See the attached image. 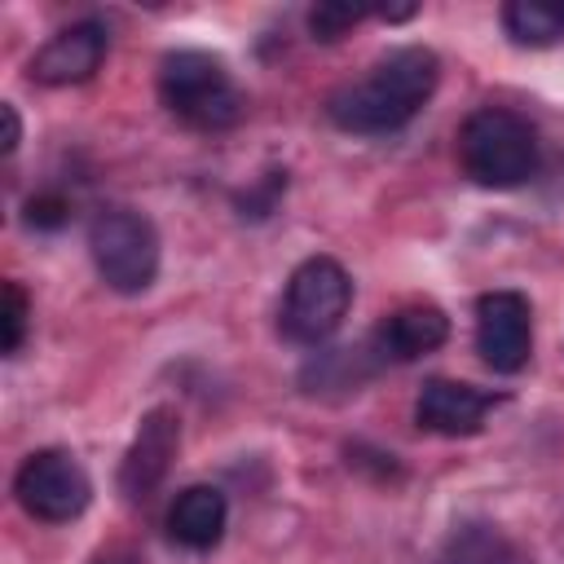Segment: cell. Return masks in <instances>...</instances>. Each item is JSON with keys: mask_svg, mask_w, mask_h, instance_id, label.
Masks as SVG:
<instances>
[{"mask_svg": "<svg viewBox=\"0 0 564 564\" xmlns=\"http://www.w3.org/2000/svg\"><path fill=\"white\" fill-rule=\"evenodd\" d=\"M436 79H441L436 53L423 44H405V48H392L388 57H379L366 79L335 88L326 97V115L344 132H361V137L397 132L419 115V106L432 97Z\"/></svg>", "mask_w": 564, "mask_h": 564, "instance_id": "obj_1", "label": "cell"}, {"mask_svg": "<svg viewBox=\"0 0 564 564\" xmlns=\"http://www.w3.org/2000/svg\"><path fill=\"white\" fill-rule=\"evenodd\" d=\"M159 97L181 123L198 132L234 128L247 115V97L234 84V75L220 57L203 48H176L159 62Z\"/></svg>", "mask_w": 564, "mask_h": 564, "instance_id": "obj_2", "label": "cell"}, {"mask_svg": "<svg viewBox=\"0 0 564 564\" xmlns=\"http://www.w3.org/2000/svg\"><path fill=\"white\" fill-rule=\"evenodd\" d=\"M463 172L485 189H516L538 172V132L524 115L485 106L471 110L458 132Z\"/></svg>", "mask_w": 564, "mask_h": 564, "instance_id": "obj_3", "label": "cell"}, {"mask_svg": "<svg viewBox=\"0 0 564 564\" xmlns=\"http://www.w3.org/2000/svg\"><path fill=\"white\" fill-rule=\"evenodd\" d=\"M348 308H352V278H348V269L339 260H330V256H308L286 278L282 308H278V330L291 344L317 348V344H326L344 326Z\"/></svg>", "mask_w": 564, "mask_h": 564, "instance_id": "obj_4", "label": "cell"}, {"mask_svg": "<svg viewBox=\"0 0 564 564\" xmlns=\"http://www.w3.org/2000/svg\"><path fill=\"white\" fill-rule=\"evenodd\" d=\"M88 251L101 282L119 295H141L159 278V234L137 207H101L88 225Z\"/></svg>", "mask_w": 564, "mask_h": 564, "instance_id": "obj_5", "label": "cell"}, {"mask_svg": "<svg viewBox=\"0 0 564 564\" xmlns=\"http://www.w3.org/2000/svg\"><path fill=\"white\" fill-rule=\"evenodd\" d=\"M13 498L31 520L66 524L93 502V480L70 449H35L13 476Z\"/></svg>", "mask_w": 564, "mask_h": 564, "instance_id": "obj_6", "label": "cell"}, {"mask_svg": "<svg viewBox=\"0 0 564 564\" xmlns=\"http://www.w3.org/2000/svg\"><path fill=\"white\" fill-rule=\"evenodd\" d=\"M476 352L498 375L524 370L533 352V313L520 291H485L476 300Z\"/></svg>", "mask_w": 564, "mask_h": 564, "instance_id": "obj_7", "label": "cell"}, {"mask_svg": "<svg viewBox=\"0 0 564 564\" xmlns=\"http://www.w3.org/2000/svg\"><path fill=\"white\" fill-rule=\"evenodd\" d=\"M106 53H110V31H106V22L84 18V22L62 26L48 44H40L26 70H31V79L44 84V88H70V84L93 79V75L101 70Z\"/></svg>", "mask_w": 564, "mask_h": 564, "instance_id": "obj_8", "label": "cell"}, {"mask_svg": "<svg viewBox=\"0 0 564 564\" xmlns=\"http://www.w3.org/2000/svg\"><path fill=\"white\" fill-rule=\"evenodd\" d=\"M176 449H181V419H176V410H167V405L150 410L141 419V427H137L123 463H119V489H123V498H132V502L150 498L159 489V480L167 476Z\"/></svg>", "mask_w": 564, "mask_h": 564, "instance_id": "obj_9", "label": "cell"}, {"mask_svg": "<svg viewBox=\"0 0 564 564\" xmlns=\"http://www.w3.org/2000/svg\"><path fill=\"white\" fill-rule=\"evenodd\" d=\"M502 397L463 379H427L414 401V423L436 436H476L485 427V414Z\"/></svg>", "mask_w": 564, "mask_h": 564, "instance_id": "obj_10", "label": "cell"}, {"mask_svg": "<svg viewBox=\"0 0 564 564\" xmlns=\"http://www.w3.org/2000/svg\"><path fill=\"white\" fill-rule=\"evenodd\" d=\"M449 339V317L436 304H405L388 313L375 330V348L388 361H414L423 352H436Z\"/></svg>", "mask_w": 564, "mask_h": 564, "instance_id": "obj_11", "label": "cell"}, {"mask_svg": "<svg viewBox=\"0 0 564 564\" xmlns=\"http://www.w3.org/2000/svg\"><path fill=\"white\" fill-rule=\"evenodd\" d=\"M225 520H229V502L216 485H189L167 507V533L189 551H212L225 538Z\"/></svg>", "mask_w": 564, "mask_h": 564, "instance_id": "obj_12", "label": "cell"}, {"mask_svg": "<svg viewBox=\"0 0 564 564\" xmlns=\"http://www.w3.org/2000/svg\"><path fill=\"white\" fill-rule=\"evenodd\" d=\"M441 564H529L524 551L489 520H463L441 546Z\"/></svg>", "mask_w": 564, "mask_h": 564, "instance_id": "obj_13", "label": "cell"}, {"mask_svg": "<svg viewBox=\"0 0 564 564\" xmlns=\"http://www.w3.org/2000/svg\"><path fill=\"white\" fill-rule=\"evenodd\" d=\"M502 26L516 44H555L564 40V0H511L502 4Z\"/></svg>", "mask_w": 564, "mask_h": 564, "instance_id": "obj_14", "label": "cell"}, {"mask_svg": "<svg viewBox=\"0 0 564 564\" xmlns=\"http://www.w3.org/2000/svg\"><path fill=\"white\" fill-rule=\"evenodd\" d=\"M26 317H31V300L22 291V282H4V308H0V352L13 357L26 339Z\"/></svg>", "mask_w": 564, "mask_h": 564, "instance_id": "obj_15", "label": "cell"}, {"mask_svg": "<svg viewBox=\"0 0 564 564\" xmlns=\"http://www.w3.org/2000/svg\"><path fill=\"white\" fill-rule=\"evenodd\" d=\"M370 9H357V4H313L308 9V31H313V40H339V35H348L361 18H366Z\"/></svg>", "mask_w": 564, "mask_h": 564, "instance_id": "obj_16", "label": "cell"}, {"mask_svg": "<svg viewBox=\"0 0 564 564\" xmlns=\"http://www.w3.org/2000/svg\"><path fill=\"white\" fill-rule=\"evenodd\" d=\"M286 194V172H264L251 189H242L234 203H238V216H251V220H264L273 207H278V198Z\"/></svg>", "mask_w": 564, "mask_h": 564, "instance_id": "obj_17", "label": "cell"}, {"mask_svg": "<svg viewBox=\"0 0 564 564\" xmlns=\"http://www.w3.org/2000/svg\"><path fill=\"white\" fill-rule=\"evenodd\" d=\"M70 220V203L62 198V194H35V198H26V225L31 229H62Z\"/></svg>", "mask_w": 564, "mask_h": 564, "instance_id": "obj_18", "label": "cell"}, {"mask_svg": "<svg viewBox=\"0 0 564 564\" xmlns=\"http://www.w3.org/2000/svg\"><path fill=\"white\" fill-rule=\"evenodd\" d=\"M0 119H4V141H0V154L9 159L22 141V119H18V106L13 101H0Z\"/></svg>", "mask_w": 564, "mask_h": 564, "instance_id": "obj_19", "label": "cell"}, {"mask_svg": "<svg viewBox=\"0 0 564 564\" xmlns=\"http://www.w3.org/2000/svg\"><path fill=\"white\" fill-rule=\"evenodd\" d=\"M379 18H383V22H405V18H414V4H397V9H379Z\"/></svg>", "mask_w": 564, "mask_h": 564, "instance_id": "obj_20", "label": "cell"}]
</instances>
